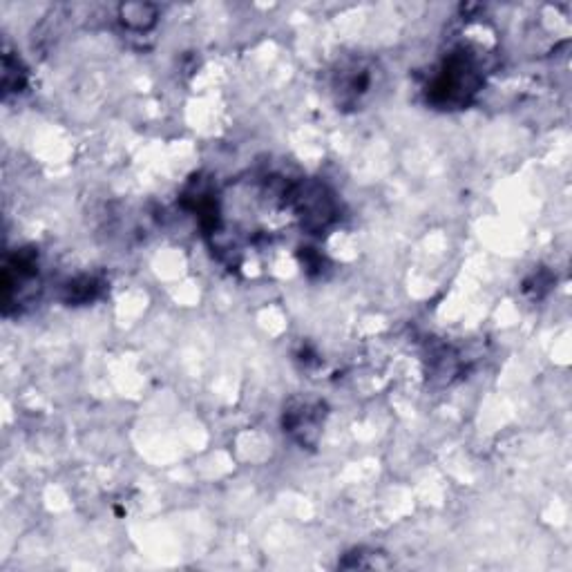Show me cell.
I'll list each match as a JSON object with an SVG mask.
<instances>
[{
    "label": "cell",
    "mask_w": 572,
    "mask_h": 572,
    "mask_svg": "<svg viewBox=\"0 0 572 572\" xmlns=\"http://www.w3.org/2000/svg\"><path fill=\"white\" fill-rule=\"evenodd\" d=\"M479 68L465 52H456L445 61L443 70L429 88V97L438 106H463L479 88Z\"/></svg>",
    "instance_id": "obj_1"
},
{
    "label": "cell",
    "mask_w": 572,
    "mask_h": 572,
    "mask_svg": "<svg viewBox=\"0 0 572 572\" xmlns=\"http://www.w3.org/2000/svg\"><path fill=\"white\" fill-rule=\"evenodd\" d=\"M121 18L132 30H148L155 23L157 9L152 5H126L121 9Z\"/></svg>",
    "instance_id": "obj_2"
}]
</instances>
